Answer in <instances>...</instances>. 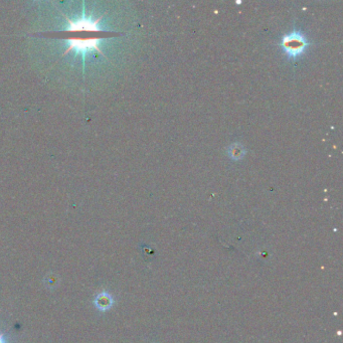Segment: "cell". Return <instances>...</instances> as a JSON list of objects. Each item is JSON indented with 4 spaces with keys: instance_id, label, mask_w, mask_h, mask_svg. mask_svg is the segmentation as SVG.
<instances>
[{
    "instance_id": "cell-1",
    "label": "cell",
    "mask_w": 343,
    "mask_h": 343,
    "mask_svg": "<svg viewBox=\"0 0 343 343\" xmlns=\"http://www.w3.org/2000/svg\"><path fill=\"white\" fill-rule=\"evenodd\" d=\"M281 45L288 58L295 60L304 54L308 41L301 31H294L283 37Z\"/></svg>"
},
{
    "instance_id": "cell-2",
    "label": "cell",
    "mask_w": 343,
    "mask_h": 343,
    "mask_svg": "<svg viewBox=\"0 0 343 343\" xmlns=\"http://www.w3.org/2000/svg\"><path fill=\"white\" fill-rule=\"evenodd\" d=\"M71 42L73 43L71 49L72 50H79L80 52H84L86 50H91V49H97V39L95 40H86V41H73L71 40Z\"/></svg>"
},
{
    "instance_id": "cell-3",
    "label": "cell",
    "mask_w": 343,
    "mask_h": 343,
    "mask_svg": "<svg viewBox=\"0 0 343 343\" xmlns=\"http://www.w3.org/2000/svg\"><path fill=\"white\" fill-rule=\"evenodd\" d=\"M95 303L99 309L107 310L112 306L113 302H112V298L107 293H102L97 297Z\"/></svg>"
},
{
    "instance_id": "cell-4",
    "label": "cell",
    "mask_w": 343,
    "mask_h": 343,
    "mask_svg": "<svg viewBox=\"0 0 343 343\" xmlns=\"http://www.w3.org/2000/svg\"><path fill=\"white\" fill-rule=\"evenodd\" d=\"M230 155L233 159H241L244 156V149L241 145H233L231 147Z\"/></svg>"
},
{
    "instance_id": "cell-5",
    "label": "cell",
    "mask_w": 343,
    "mask_h": 343,
    "mask_svg": "<svg viewBox=\"0 0 343 343\" xmlns=\"http://www.w3.org/2000/svg\"><path fill=\"white\" fill-rule=\"evenodd\" d=\"M0 343H8V342L5 340L3 334H1V333H0Z\"/></svg>"
}]
</instances>
